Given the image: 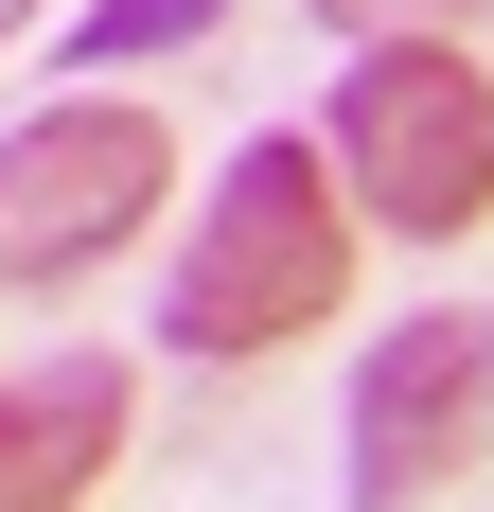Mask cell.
I'll return each mask as SVG.
<instances>
[{
	"instance_id": "1",
	"label": "cell",
	"mask_w": 494,
	"mask_h": 512,
	"mask_svg": "<svg viewBox=\"0 0 494 512\" xmlns=\"http://www.w3.org/2000/svg\"><path fill=\"white\" fill-rule=\"evenodd\" d=\"M336 301H353V195H336V159L300 142V124H265L212 177L177 283H159V336L195 371H247V354H283V336H318Z\"/></svg>"
},
{
	"instance_id": "2",
	"label": "cell",
	"mask_w": 494,
	"mask_h": 512,
	"mask_svg": "<svg viewBox=\"0 0 494 512\" xmlns=\"http://www.w3.org/2000/svg\"><path fill=\"white\" fill-rule=\"evenodd\" d=\"M318 159H336V195L371 212V230L459 248L494 212V71L442 53V36H371L336 71V106H318Z\"/></svg>"
},
{
	"instance_id": "3",
	"label": "cell",
	"mask_w": 494,
	"mask_h": 512,
	"mask_svg": "<svg viewBox=\"0 0 494 512\" xmlns=\"http://www.w3.org/2000/svg\"><path fill=\"white\" fill-rule=\"evenodd\" d=\"M177 195V124L142 89H71L36 124H0V301L18 283H89L106 248H142Z\"/></svg>"
},
{
	"instance_id": "4",
	"label": "cell",
	"mask_w": 494,
	"mask_h": 512,
	"mask_svg": "<svg viewBox=\"0 0 494 512\" xmlns=\"http://www.w3.org/2000/svg\"><path fill=\"white\" fill-rule=\"evenodd\" d=\"M494 424V318H406V336H371V371H353V512H424L459 495V460H477Z\"/></svg>"
},
{
	"instance_id": "5",
	"label": "cell",
	"mask_w": 494,
	"mask_h": 512,
	"mask_svg": "<svg viewBox=\"0 0 494 512\" xmlns=\"http://www.w3.org/2000/svg\"><path fill=\"white\" fill-rule=\"evenodd\" d=\"M124 442H142L124 354H36V371H0V512H89V477H124Z\"/></svg>"
},
{
	"instance_id": "6",
	"label": "cell",
	"mask_w": 494,
	"mask_h": 512,
	"mask_svg": "<svg viewBox=\"0 0 494 512\" xmlns=\"http://www.w3.org/2000/svg\"><path fill=\"white\" fill-rule=\"evenodd\" d=\"M212 18H230V0H89V18H71V53H89V71H124V53H195Z\"/></svg>"
},
{
	"instance_id": "7",
	"label": "cell",
	"mask_w": 494,
	"mask_h": 512,
	"mask_svg": "<svg viewBox=\"0 0 494 512\" xmlns=\"http://www.w3.org/2000/svg\"><path fill=\"white\" fill-rule=\"evenodd\" d=\"M336 36H459V18H494V0H318Z\"/></svg>"
},
{
	"instance_id": "8",
	"label": "cell",
	"mask_w": 494,
	"mask_h": 512,
	"mask_svg": "<svg viewBox=\"0 0 494 512\" xmlns=\"http://www.w3.org/2000/svg\"><path fill=\"white\" fill-rule=\"evenodd\" d=\"M18 18H36V0H0V36H18Z\"/></svg>"
}]
</instances>
